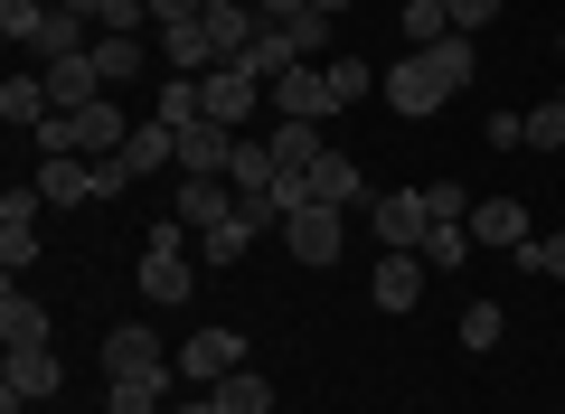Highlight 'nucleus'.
I'll list each match as a JSON object with an SVG mask.
<instances>
[{
	"label": "nucleus",
	"mask_w": 565,
	"mask_h": 414,
	"mask_svg": "<svg viewBox=\"0 0 565 414\" xmlns=\"http://www.w3.org/2000/svg\"><path fill=\"white\" fill-rule=\"evenodd\" d=\"M462 76H471V39L452 29L444 47H405V57L386 66V76H377V95L396 104L405 123H424V114H444V104L462 95Z\"/></svg>",
	"instance_id": "f257e3e1"
},
{
	"label": "nucleus",
	"mask_w": 565,
	"mask_h": 414,
	"mask_svg": "<svg viewBox=\"0 0 565 414\" xmlns=\"http://www.w3.org/2000/svg\"><path fill=\"white\" fill-rule=\"evenodd\" d=\"M141 301H189L199 293V264H189V226H151V245H141V274H132Z\"/></svg>",
	"instance_id": "f03ea898"
},
{
	"label": "nucleus",
	"mask_w": 565,
	"mask_h": 414,
	"mask_svg": "<svg viewBox=\"0 0 565 414\" xmlns=\"http://www.w3.org/2000/svg\"><path fill=\"white\" fill-rule=\"evenodd\" d=\"M282 245H292V264L330 274V264H340V245H349V208H321V198H311V208H292V217H282Z\"/></svg>",
	"instance_id": "7ed1b4c3"
},
{
	"label": "nucleus",
	"mask_w": 565,
	"mask_h": 414,
	"mask_svg": "<svg viewBox=\"0 0 565 414\" xmlns=\"http://www.w3.org/2000/svg\"><path fill=\"white\" fill-rule=\"evenodd\" d=\"M367 226H377L386 255H424V236H434V208H424V189H386V198H367Z\"/></svg>",
	"instance_id": "20e7f679"
},
{
	"label": "nucleus",
	"mask_w": 565,
	"mask_h": 414,
	"mask_svg": "<svg viewBox=\"0 0 565 414\" xmlns=\"http://www.w3.org/2000/svg\"><path fill=\"white\" fill-rule=\"evenodd\" d=\"M180 368V358L161 349V339L141 330V320H122V330H104V386H114V376H170Z\"/></svg>",
	"instance_id": "39448f33"
},
{
	"label": "nucleus",
	"mask_w": 565,
	"mask_h": 414,
	"mask_svg": "<svg viewBox=\"0 0 565 414\" xmlns=\"http://www.w3.org/2000/svg\"><path fill=\"white\" fill-rule=\"evenodd\" d=\"M39 208H47L39 189H10V198H0V264H10V283L39 264Z\"/></svg>",
	"instance_id": "423d86ee"
},
{
	"label": "nucleus",
	"mask_w": 565,
	"mask_h": 414,
	"mask_svg": "<svg viewBox=\"0 0 565 414\" xmlns=\"http://www.w3.org/2000/svg\"><path fill=\"white\" fill-rule=\"evenodd\" d=\"M236 208H245V198H236V179H180V189H170V217H180L189 236H207V226H226Z\"/></svg>",
	"instance_id": "0eeeda50"
},
{
	"label": "nucleus",
	"mask_w": 565,
	"mask_h": 414,
	"mask_svg": "<svg viewBox=\"0 0 565 414\" xmlns=\"http://www.w3.org/2000/svg\"><path fill=\"white\" fill-rule=\"evenodd\" d=\"M199 29H207V47H217V66H245L255 39H264V10H255V0H217Z\"/></svg>",
	"instance_id": "6e6552de"
},
{
	"label": "nucleus",
	"mask_w": 565,
	"mask_h": 414,
	"mask_svg": "<svg viewBox=\"0 0 565 414\" xmlns=\"http://www.w3.org/2000/svg\"><path fill=\"white\" fill-rule=\"evenodd\" d=\"M424 283H434V264H424V255H377V274H367V301L396 320V311H415V301H424Z\"/></svg>",
	"instance_id": "1a4fd4ad"
},
{
	"label": "nucleus",
	"mask_w": 565,
	"mask_h": 414,
	"mask_svg": "<svg viewBox=\"0 0 565 414\" xmlns=\"http://www.w3.org/2000/svg\"><path fill=\"white\" fill-rule=\"evenodd\" d=\"M245 132H226V123H180V179H226V160H236Z\"/></svg>",
	"instance_id": "9d476101"
},
{
	"label": "nucleus",
	"mask_w": 565,
	"mask_h": 414,
	"mask_svg": "<svg viewBox=\"0 0 565 414\" xmlns=\"http://www.w3.org/2000/svg\"><path fill=\"white\" fill-rule=\"evenodd\" d=\"M236 368H245V339H236V330H199V339L180 349V376H189V386H226Z\"/></svg>",
	"instance_id": "9b49d317"
},
{
	"label": "nucleus",
	"mask_w": 565,
	"mask_h": 414,
	"mask_svg": "<svg viewBox=\"0 0 565 414\" xmlns=\"http://www.w3.org/2000/svg\"><path fill=\"white\" fill-rule=\"evenodd\" d=\"M264 95H274V123H321L330 114V76L321 66H292V76H274Z\"/></svg>",
	"instance_id": "f8f14e48"
},
{
	"label": "nucleus",
	"mask_w": 565,
	"mask_h": 414,
	"mask_svg": "<svg viewBox=\"0 0 565 414\" xmlns=\"http://www.w3.org/2000/svg\"><path fill=\"white\" fill-rule=\"evenodd\" d=\"M255 104H264V76H245V66H217V76H207V123L245 132V123H255Z\"/></svg>",
	"instance_id": "ddd939ff"
},
{
	"label": "nucleus",
	"mask_w": 565,
	"mask_h": 414,
	"mask_svg": "<svg viewBox=\"0 0 565 414\" xmlns=\"http://www.w3.org/2000/svg\"><path fill=\"white\" fill-rule=\"evenodd\" d=\"M85 57H95V76H104V95H114V85H132L141 66L161 57V47H141L132 29H95V47H85Z\"/></svg>",
	"instance_id": "4468645a"
},
{
	"label": "nucleus",
	"mask_w": 565,
	"mask_h": 414,
	"mask_svg": "<svg viewBox=\"0 0 565 414\" xmlns=\"http://www.w3.org/2000/svg\"><path fill=\"white\" fill-rule=\"evenodd\" d=\"M39 198H47V208H95V160H85V151L39 160Z\"/></svg>",
	"instance_id": "2eb2a0df"
},
{
	"label": "nucleus",
	"mask_w": 565,
	"mask_h": 414,
	"mask_svg": "<svg viewBox=\"0 0 565 414\" xmlns=\"http://www.w3.org/2000/svg\"><path fill=\"white\" fill-rule=\"evenodd\" d=\"M462 226H471V245H500V255H519V245H527V208H519V198H481Z\"/></svg>",
	"instance_id": "dca6fc26"
},
{
	"label": "nucleus",
	"mask_w": 565,
	"mask_h": 414,
	"mask_svg": "<svg viewBox=\"0 0 565 414\" xmlns=\"http://www.w3.org/2000/svg\"><path fill=\"white\" fill-rule=\"evenodd\" d=\"M0 386H10V395H29V405H47V395L66 386V368H57L47 349H10V358H0Z\"/></svg>",
	"instance_id": "f3484780"
},
{
	"label": "nucleus",
	"mask_w": 565,
	"mask_h": 414,
	"mask_svg": "<svg viewBox=\"0 0 565 414\" xmlns=\"http://www.w3.org/2000/svg\"><path fill=\"white\" fill-rule=\"evenodd\" d=\"M311 198H321V208H367V170L349 151H321L311 160Z\"/></svg>",
	"instance_id": "a211bd4d"
},
{
	"label": "nucleus",
	"mask_w": 565,
	"mask_h": 414,
	"mask_svg": "<svg viewBox=\"0 0 565 414\" xmlns=\"http://www.w3.org/2000/svg\"><path fill=\"white\" fill-rule=\"evenodd\" d=\"M39 76H47V95H57V114H85V104H104L95 57H57V66H39Z\"/></svg>",
	"instance_id": "6ab92c4d"
},
{
	"label": "nucleus",
	"mask_w": 565,
	"mask_h": 414,
	"mask_svg": "<svg viewBox=\"0 0 565 414\" xmlns=\"http://www.w3.org/2000/svg\"><path fill=\"white\" fill-rule=\"evenodd\" d=\"M47 114H57V95H47V76H10V85H0V123H10V132H39Z\"/></svg>",
	"instance_id": "aec40b11"
},
{
	"label": "nucleus",
	"mask_w": 565,
	"mask_h": 414,
	"mask_svg": "<svg viewBox=\"0 0 565 414\" xmlns=\"http://www.w3.org/2000/svg\"><path fill=\"white\" fill-rule=\"evenodd\" d=\"M170 160H180V132H170V123H132V141H122V170L151 179V170H170Z\"/></svg>",
	"instance_id": "412c9836"
},
{
	"label": "nucleus",
	"mask_w": 565,
	"mask_h": 414,
	"mask_svg": "<svg viewBox=\"0 0 565 414\" xmlns=\"http://www.w3.org/2000/svg\"><path fill=\"white\" fill-rule=\"evenodd\" d=\"M0 339H10V349H47V301H29L20 283H10V293H0Z\"/></svg>",
	"instance_id": "4be33fe9"
},
{
	"label": "nucleus",
	"mask_w": 565,
	"mask_h": 414,
	"mask_svg": "<svg viewBox=\"0 0 565 414\" xmlns=\"http://www.w3.org/2000/svg\"><path fill=\"white\" fill-rule=\"evenodd\" d=\"M161 57H170V76H217V47H207V29H199V20L161 29Z\"/></svg>",
	"instance_id": "5701e85b"
},
{
	"label": "nucleus",
	"mask_w": 565,
	"mask_h": 414,
	"mask_svg": "<svg viewBox=\"0 0 565 414\" xmlns=\"http://www.w3.org/2000/svg\"><path fill=\"white\" fill-rule=\"evenodd\" d=\"M85 47H95V20H76V10H47V29H39V66H57V57H85Z\"/></svg>",
	"instance_id": "b1692460"
},
{
	"label": "nucleus",
	"mask_w": 565,
	"mask_h": 414,
	"mask_svg": "<svg viewBox=\"0 0 565 414\" xmlns=\"http://www.w3.org/2000/svg\"><path fill=\"white\" fill-rule=\"evenodd\" d=\"M321 76H330V114H349V104L377 95V66L367 57H321Z\"/></svg>",
	"instance_id": "393cba45"
},
{
	"label": "nucleus",
	"mask_w": 565,
	"mask_h": 414,
	"mask_svg": "<svg viewBox=\"0 0 565 414\" xmlns=\"http://www.w3.org/2000/svg\"><path fill=\"white\" fill-rule=\"evenodd\" d=\"M226 179H236V198H264V189H274V141L245 132V141H236V160H226Z\"/></svg>",
	"instance_id": "a878e982"
},
{
	"label": "nucleus",
	"mask_w": 565,
	"mask_h": 414,
	"mask_svg": "<svg viewBox=\"0 0 565 414\" xmlns=\"http://www.w3.org/2000/svg\"><path fill=\"white\" fill-rule=\"evenodd\" d=\"M217 395V414H274V376H255V368H236L226 386H207Z\"/></svg>",
	"instance_id": "bb28decb"
},
{
	"label": "nucleus",
	"mask_w": 565,
	"mask_h": 414,
	"mask_svg": "<svg viewBox=\"0 0 565 414\" xmlns=\"http://www.w3.org/2000/svg\"><path fill=\"white\" fill-rule=\"evenodd\" d=\"M245 245H255V217L236 208L226 226H207V236H199V264H217V274H226V264H245Z\"/></svg>",
	"instance_id": "cd10ccee"
},
{
	"label": "nucleus",
	"mask_w": 565,
	"mask_h": 414,
	"mask_svg": "<svg viewBox=\"0 0 565 414\" xmlns=\"http://www.w3.org/2000/svg\"><path fill=\"white\" fill-rule=\"evenodd\" d=\"M452 39V0H405V47H444Z\"/></svg>",
	"instance_id": "c85d7f7f"
},
{
	"label": "nucleus",
	"mask_w": 565,
	"mask_h": 414,
	"mask_svg": "<svg viewBox=\"0 0 565 414\" xmlns=\"http://www.w3.org/2000/svg\"><path fill=\"white\" fill-rule=\"evenodd\" d=\"M274 170H311V160H321V132H311V123H274Z\"/></svg>",
	"instance_id": "c756f323"
},
{
	"label": "nucleus",
	"mask_w": 565,
	"mask_h": 414,
	"mask_svg": "<svg viewBox=\"0 0 565 414\" xmlns=\"http://www.w3.org/2000/svg\"><path fill=\"white\" fill-rule=\"evenodd\" d=\"M161 386L170 376H114L104 386V414H161Z\"/></svg>",
	"instance_id": "7c9ffc66"
},
{
	"label": "nucleus",
	"mask_w": 565,
	"mask_h": 414,
	"mask_svg": "<svg viewBox=\"0 0 565 414\" xmlns=\"http://www.w3.org/2000/svg\"><path fill=\"white\" fill-rule=\"evenodd\" d=\"M47 10H57V0H0V39H10V47H39Z\"/></svg>",
	"instance_id": "2f4dec72"
},
{
	"label": "nucleus",
	"mask_w": 565,
	"mask_h": 414,
	"mask_svg": "<svg viewBox=\"0 0 565 414\" xmlns=\"http://www.w3.org/2000/svg\"><path fill=\"white\" fill-rule=\"evenodd\" d=\"M519 274H527V283H565V226H556V236H527V245H519Z\"/></svg>",
	"instance_id": "473e14b6"
},
{
	"label": "nucleus",
	"mask_w": 565,
	"mask_h": 414,
	"mask_svg": "<svg viewBox=\"0 0 565 414\" xmlns=\"http://www.w3.org/2000/svg\"><path fill=\"white\" fill-rule=\"evenodd\" d=\"M424 264H434V274H462L471 264V226H434V236H424Z\"/></svg>",
	"instance_id": "72a5a7b5"
},
{
	"label": "nucleus",
	"mask_w": 565,
	"mask_h": 414,
	"mask_svg": "<svg viewBox=\"0 0 565 414\" xmlns=\"http://www.w3.org/2000/svg\"><path fill=\"white\" fill-rule=\"evenodd\" d=\"M292 66H302V57H292V39H282V29H264V39H255V57H245V76H264V85H274V76H292Z\"/></svg>",
	"instance_id": "f704fd0d"
},
{
	"label": "nucleus",
	"mask_w": 565,
	"mask_h": 414,
	"mask_svg": "<svg viewBox=\"0 0 565 414\" xmlns=\"http://www.w3.org/2000/svg\"><path fill=\"white\" fill-rule=\"evenodd\" d=\"M282 39H292V57H330V10H302V20H282Z\"/></svg>",
	"instance_id": "c9c22d12"
},
{
	"label": "nucleus",
	"mask_w": 565,
	"mask_h": 414,
	"mask_svg": "<svg viewBox=\"0 0 565 414\" xmlns=\"http://www.w3.org/2000/svg\"><path fill=\"white\" fill-rule=\"evenodd\" d=\"M500 339H509V311L500 301H471L462 311V349H500Z\"/></svg>",
	"instance_id": "e433bc0d"
},
{
	"label": "nucleus",
	"mask_w": 565,
	"mask_h": 414,
	"mask_svg": "<svg viewBox=\"0 0 565 414\" xmlns=\"http://www.w3.org/2000/svg\"><path fill=\"white\" fill-rule=\"evenodd\" d=\"M527 151H565V104H537L527 114Z\"/></svg>",
	"instance_id": "4c0bfd02"
},
{
	"label": "nucleus",
	"mask_w": 565,
	"mask_h": 414,
	"mask_svg": "<svg viewBox=\"0 0 565 414\" xmlns=\"http://www.w3.org/2000/svg\"><path fill=\"white\" fill-rule=\"evenodd\" d=\"M424 208H434V226H462V217H471V198L452 189V179H434V189H424Z\"/></svg>",
	"instance_id": "58836bf2"
},
{
	"label": "nucleus",
	"mask_w": 565,
	"mask_h": 414,
	"mask_svg": "<svg viewBox=\"0 0 565 414\" xmlns=\"http://www.w3.org/2000/svg\"><path fill=\"white\" fill-rule=\"evenodd\" d=\"M490 20H500V0H452V29H462V39H481Z\"/></svg>",
	"instance_id": "ea45409f"
},
{
	"label": "nucleus",
	"mask_w": 565,
	"mask_h": 414,
	"mask_svg": "<svg viewBox=\"0 0 565 414\" xmlns=\"http://www.w3.org/2000/svg\"><path fill=\"white\" fill-rule=\"evenodd\" d=\"M122 189H132V170H122V151H114V160H95V208H104V198H122Z\"/></svg>",
	"instance_id": "a19ab883"
},
{
	"label": "nucleus",
	"mask_w": 565,
	"mask_h": 414,
	"mask_svg": "<svg viewBox=\"0 0 565 414\" xmlns=\"http://www.w3.org/2000/svg\"><path fill=\"white\" fill-rule=\"evenodd\" d=\"M481 132H490V141H500V151H519V141H527V114H490V123H481Z\"/></svg>",
	"instance_id": "79ce46f5"
},
{
	"label": "nucleus",
	"mask_w": 565,
	"mask_h": 414,
	"mask_svg": "<svg viewBox=\"0 0 565 414\" xmlns=\"http://www.w3.org/2000/svg\"><path fill=\"white\" fill-rule=\"evenodd\" d=\"M255 10H264V29H282V20H302L311 0H255Z\"/></svg>",
	"instance_id": "37998d69"
},
{
	"label": "nucleus",
	"mask_w": 565,
	"mask_h": 414,
	"mask_svg": "<svg viewBox=\"0 0 565 414\" xmlns=\"http://www.w3.org/2000/svg\"><path fill=\"white\" fill-rule=\"evenodd\" d=\"M170 414H217V395H189V405H170Z\"/></svg>",
	"instance_id": "c03bdc74"
},
{
	"label": "nucleus",
	"mask_w": 565,
	"mask_h": 414,
	"mask_svg": "<svg viewBox=\"0 0 565 414\" xmlns=\"http://www.w3.org/2000/svg\"><path fill=\"white\" fill-rule=\"evenodd\" d=\"M556 47H565V29H556Z\"/></svg>",
	"instance_id": "a18cd8bd"
},
{
	"label": "nucleus",
	"mask_w": 565,
	"mask_h": 414,
	"mask_svg": "<svg viewBox=\"0 0 565 414\" xmlns=\"http://www.w3.org/2000/svg\"><path fill=\"white\" fill-rule=\"evenodd\" d=\"M556 104H565V95H556Z\"/></svg>",
	"instance_id": "49530a36"
}]
</instances>
